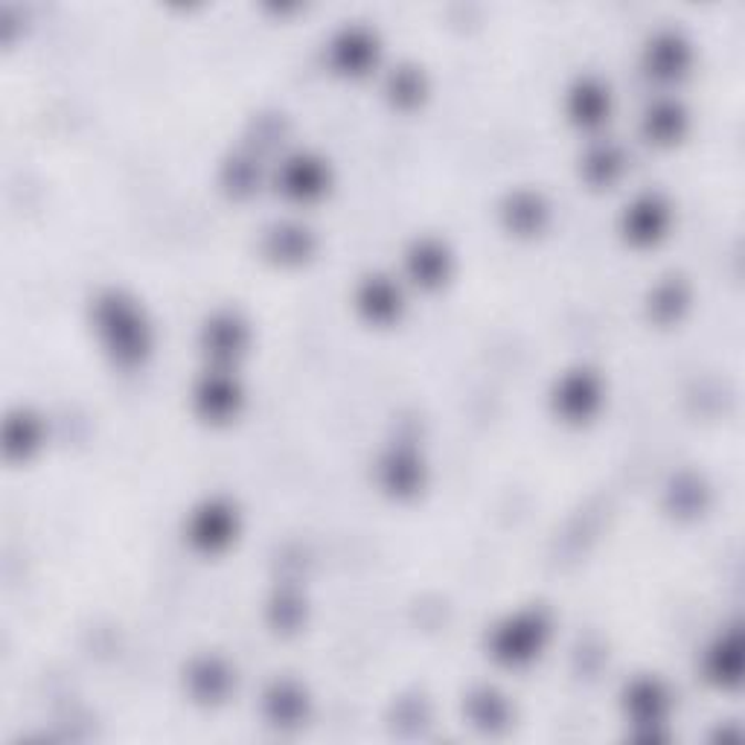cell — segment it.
<instances>
[{
  "mask_svg": "<svg viewBox=\"0 0 745 745\" xmlns=\"http://www.w3.org/2000/svg\"><path fill=\"white\" fill-rule=\"evenodd\" d=\"M597 405H600V381L588 370H574L559 381L556 411L563 413L565 420H588L597 411Z\"/></svg>",
  "mask_w": 745,
  "mask_h": 745,
  "instance_id": "cell-5",
  "label": "cell"
},
{
  "mask_svg": "<svg viewBox=\"0 0 745 745\" xmlns=\"http://www.w3.org/2000/svg\"><path fill=\"white\" fill-rule=\"evenodd\" d=\"M96 329L103 335L105 347L119 365H137L149 353V326L135 303L117 292L103 294L96 301Z\"/></svg>",
  "mask_w": 745,
  "mask_h": 745,
  "instance_id": "cell-1",
  "label": "cell"
},
{
  "mask_svg": "<svg viewBox=\"0 0 745 745\" xmlns=\"http://www.w3.org/2000/svg\"><path fill=\"white\" fill-rule=\"evenodd\" d=\"M41 440V426L35 417L30 413L18 411L7 420V429H3V449H7V458H27V454L39 445Z\"/></svg>",
  "mask_w": 745,
  "mask_h": 745,
  "instance_id": "cell-16",
  "label": "cell"
},
{
  "mask_svg": "<svg viewBox=\"0 0 745 745\" xmlns=\"http://www.w3.org/2000/svg\"><path fill=\"white\" fill-rule=\"evenodd\" d=\"M688 64V44L675 32H661L650 44V73L661 80H675Z\"/></svg>",
  "mask_w": 745,
  "mask_h": 745,
  "instance_id": "cell-15",
  "label": "cell"
},
{
  "mask_svg": "<svg viewBox=\"0 0 745 745\" xmlns=\"http://www.w3.org/2000/svg\"><path fill=\"white\" fill-rule=\"evenodd\" d=\"M326 181H329L326 167L317 158H309V155H294V158H288L286 167H283V175H280L283 192H288L292 199L301 201L317 199L326 190Z\"/></svg>",
  "mask_w": 745,
  "mask_h": 745,
  "instance_id": "cell-7",
  "label": "cell"
},
{
  "mask_svg": "<svg viewBox=\"0 0 745 745\" xmlns=\"http://www.w3.org/2000/svg\"><path fill=\"white\" fill-rule=\"evenodd\" d=\"M265 707H269L271 720L277 722V725H294L306 711V699L292 684H274L265 693Z\"/></svg>",
  "mask_w": 745,
  "mask_h": 745,
  "instance_id": "cell-19",
  "label": "cell"
},
{
  "mask_svg": "<svg viewBox=\"0 0 745 745\" xmlns=\"http://www.w3.org/2000/svg\"><path fill=\"white\" fill-rule=\"evenodd\" d=\"M333 62L344 73H365L376 62V39L367 30L349 27L333 41Z\"/></svg>",
  "mask_w": 745,
  "mask_h": 745,
  "instance_id": "cell-8",
  "label": "cell"
},
{
  "mask_svg": "<svg viewBox=\"0 0 745 745\" xmlns=\"http://www.w3.org/2000/svg\"><path fill=\"white\" fill-rule=\"evenodd\" d=\"M507 219L510 228L518 230V233H533V230H539L542 222H545V204H542L539 196H533V192H518L513 196L507 204Z\"/></svg>",
  "mask_w": 745,
  "mask_h": 745,
  "instance_id": "cell-20",
  "label": "cell"
},
{
  "mask_svg": "<svg viewBox=\"0 0 745 745\" xmlns=\"http://www.w3.org/2000/svg\"><path fill=\"white\" fill-rule=\"evenodd\" d=\"M623 169V158L611 146H597L586 158V178L595 183H611Z\"/></svg>",
  "mask_w": 745,
  "mask_h": 745,
  "instance_id": "cell-23",
  "label": "cell"
},
{
  "mask_svg": "<svg viewBox=\"0 0 745 745\" xmlns=\"http://www.w3.org/2000/svg\"><path fill=\"white\" fill-rule=\"evenodd\" d=\"M667 224H670V207L659 196H641L623 213V233L634 245L659 242L667 233Z\"/></svg>",
  "mask_w": 745,
  "mask_h": 745,
  "instance_id": "cell-4",
  "label": "cell"
},
{
  "mask_svg": "<svg viewBox=\"0 0 745 745\" xmlns=\"http://www.w3.org/2000/svg\"><path fill=\"white\" fill-rule=\"evenodd\" d=\"M547 620L539 611H522L492 632V655L510 667H522L542 652L547 641Z\"/></svg>",
  "mask_w": 745,
  "mask_h": 745,
  "instance_id": "cell-2",
  "label": "cell"
},
{
  "mask_svg": "<svg viewBox=\"0 0 745 745\" xmlns=\"http://www.w3.org/2000/svg\"><path fill=\"white\" fill-rule=\"evenodd\" d=\"M245 324L239 321L237 315H230V312H222V315H216L204 329V344L207 353L219 361H228V358L239 356L242 347H245Z\"/></svg>",
  "mask_w": 745,
  "mask_h": 745,
  "instance_id": "cell-10",
  "label": "cell"
},
{
  "mask_svg": "<svg viewBox=\"0 0 745 745\" xmlns=\"http://www.w3.org/2000/svg\"><path fill=\"white\" fill-rule=\"evenodd\" d=\"M394 99H399V103H417L422 96V80L420 73L417 71H402L394 76Z\"/></svg>",
  "mask_w": 745,
  "mask_h": 745,
  "instance_id": "cell-24",
  "label": "cell"
},
{
  "mask_svg": "<svg viewBox=\"0 0 745 745\" xmlns=\"http://www.w3.org/2000/svg\"><path fill=\"white\" fill-rule=\"evenodd\" d=\"M269 248L277 260H301V256L309 254V233L303 228L271 230Z\"/></svg>",
  "mask_w": 745,
  "mask_h": 745,
  "instance_id": "cell-22",
  "label": "cell"
},
{
  "mask_svg": "<svg viewBox=\"0 0 745 745\" xmlns=\"http://www.w3.org/2000/svg\"><path fill=\"white\" fill-rule=\"evenodd\" d=\"M568 112L579 126H600L609 114V91L595 80H579L568 96Z\"/></svg>",
  "mask_w": 745,
  "mask_h": 745,
  "instance_id": "cell-12",
  "label": "cell"
},
{
  "mask_svg": "<svg viewBox=\"0 0 745 745\" xmlns=\"http://www.w3.org/2000/svg\"><path fill=\"white\" fill-rule=\"evenodd\" d=\"M381 484L394 495H411L422 484V463L411 449H394L381 460Z\"/></svg>",
  "mask_w": 745,
  "mask_h": 745,
  "instance_id": "cell-11",
  "label": "cell"
},
{
  "mask_svg": "<svg viewBox=\"0 0 745 745\" xmlns=\"http://www.w3.org/2000/svg\"><path fill=\"white\" fill-rule=\"evenodd\" d=\"M358 306L370 321L385 324V321L399 315L402 297H399V288L388 277H370L358 292Z\"/></svg>",
  "mask_w": 745,
  "mask_h": 745,
  "instance_id": "cell-14",
  "label": "cell"
},
{
  "mask_svg": "<svg viewBox=\"0 0 745 745\" xmlns=\"http://www.w3.org/2000/svg\"><path fill=\"white\" fill-rule=\"evenodd\" d=\"M239 402H242V394H239L237 379H230L224 370L207 372L196 388V408L207 420H230L239 411Z\"/></svg>",
  "mask_w": 745,
  "mask_h": 745,
  "instance_id": "cell-6",
  "label": "cell"
},
{
  "mask_svg": "<svg viewBox=\"0 0 745 745\" xmlns=\"http://www.w3.org/2000/svg\"><path fill=\"white\" fill-rule=\"evenodd\" d=\"M449 262L452 260L445 254V248L434 242V239L417 242L408 251V269H411V277L420 286H440L449 277Z\"/></svg>",
  "mask_w": 745,
  "mask_h": 745,
  "instance_id": "cell-9",
  "label": "cell"
},
{
  "mask_svg": "<svg viewBox=\"0 0 745 745\" xmlns=\"http://www.w3.org/2000/svg\"><path fill=\"white\" fill-rule=\"evenodd\" d=\"M629 714H632L634 725L641 728H652V725H661L667 714V693L661 690L659 682H650V679H641L634 682L629 690Z\"/></svg>",
  "mask_w": 745,
  "mask_h": 745,
  "instance_id": "cell-13",
  "label": "cell"
},
{
  "mask_svg": "<svg viewBox=\"0 0 745 745\" xmlns=\"http://www.w3.org/2000/svg\"><path fill=\"white\" fill-rule=\"evenodd\" d=\"M190 684H192V693H196L199 699H204V702H219V699L228 693L230 675H228V670L219 664V661L207 659V661H199V664L190 670Z\"/></svg>",
  "mask_w": 745,
  "mask_h": 745,
  "instance_id": "cell-17",
  "label": "cell"
},
{
  "mask_svg": "<svg viewBox=\"0 0 745 745\" xmlns=\"http://www.w3.org/2000/svg\"><path fill=\"white\" fill-rule=\"evenodd\" d=\"M237 536V513L224 501H204L190 518V542L201 550H222Z\"/></svg>",
  "mask_w": 745,
  "mask_h": 745,
  "instance_id": "cell-3",
  "label": "cell"
},
{
  "mask_svg": "<svg viewBox=\"0 0 745 745\" xmlns=\"http://www.w3.org/2000/svg\"><path fill=\"white\" fill-rule=\"evenodd\" d=\"M739 673V643L737 638H722L714 643L711 659H707V679H714L716 684L737 679Z\"/></svg>",
  "mask_w": 745,
  "mask_h": 745,
  "instance_id": "cell-21",
  "label": "cell"
},
{
  "mask_svg": "<svg viewBox=\"0 0 745 745\" xmlns=\"http://www.w3.org/2000/svg\"><path fill=\"white\" fill-rule=\"evenodd\" d=\"M684 132V112L675 103H659L647 114V135L655 144H673Z\"/></svg>",
  "mask_w": 745,
  "mask_h": 745,
  "instance_id": "cell-18",
  "label": "cell"
}]
</instances>
